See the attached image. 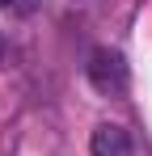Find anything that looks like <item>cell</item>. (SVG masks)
<instances>
[{
	"instance_id": "1",
	"label": "cell",
	"mask_w": 152,
	"mask_h": 156,
	"mask_svg": "<svg viewBox=\"0 0 152 156\" xmlns=\"http://www.w3.org/2000/svg\"><path fill=\"white\" fill-rule=\"evenodd\" d=\"M89 84L106 93V97H123L127 84H131V68H127V59L118 51H110V47H97V51L89 55Z\"/></svg>"
},
{
	"instance_id": "2",
	"label": "cell",
	"mask_w": 152,
	"mask_h": 156,
	"mask_svg": "<svg viewBox=\"0 0 152 156\" xmlns=\"http://www.w3.org/2000/svg\"><path fill=\"white\" fill-rule=\"evenodd\" d=\"M89 152H93V156H135V148H131L127 127H118V122H101V127L89 135Z\"/></svg>"
},
{
	"instance_id": "3",
	"label": "cell",
	"mask_w": 152,
	"mask_h": 156,
	"mask_svg": "<svg viewBox=\"0 0 152 156\" xmlns=\"http://www.w3.org/2000/svg\"><path fill=\"white\" fill-rule=\"evenodd\" d=\"M9 9H13V13H21V17H30V13L38 9V0H13Z\"/></svg>"
},
{
	"instance_id": "4",
	"label": "cell",
	"mask_w": 152,
	"mask_h": 156,
	"mask_svg": "<svg viewBox=\"0 0 152 156\" xmlns=\"http://www.w3.org/2000/svg\"><path fill=\"white\" fill-rule=\"evenodd\" d=\"M9 4H13V0H0V9H9Z\"/></svg>"
}]
</instances>
